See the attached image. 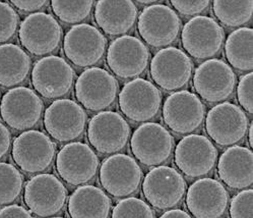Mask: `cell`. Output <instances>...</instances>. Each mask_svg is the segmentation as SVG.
<instances>
[{
	"instance_id": "6da1fadb",
	"label": "cell",
	"mask_w": 253,
	"mask_h": 218,
	"mask_svg": "<svg viewBox=\"0 0 253 218\" xmlns=\"http://www.w3.org/2000/svg\"><path fill=\"white\" fill-rule=\"evenodd\" d=\"M137 30L141 39L154 48L171 45L181 30V20L170 6L153 3L146 6L137 19Z\"/></svg>"
},
{
	"instance_id": "7a4b0ae2",
	"label": "cell",
	"mask_w": 253,
	"mask_h": 218,
	"mask_svg": "<svg viewBox=\"0 0 253 218\" xmlns=\"http://www.w3.org/2000/svg\"><path fill=\"white\" fill-rule=\"evenodd\" d=\"M78 101L87 110L102 111L111 107L118 96L119 84L116 78L101 67L84 69L75 87Z\"/></svg>"
},
{
	"instance_id": "3957f363",
	"label": "cell",
	"mask_w": 253,
	"mask_h": 218,
	"mask_svg": "<svg viewBox=\"0 0 253 218\" xmlns=\"http://www.w3.org/2000/svg\"><path fill=\"white\" fill-rule=\"evenodd\" d=\"M142 193L151 206L158 210H168L181 203L186 193V183L175 168L160 165L143 178Z\"/></svg>"
},
{
	"instance_id": "277c9868",
	"label": "cell",
	"mask_w": 253,
	"mask_h": 218,
	"mask_svg": "<svg viewBox=\"0 0 253 218\" xmlns=\"http://www.w3.org/2000/svg\"><path fill=\"white\" fill-rule=\"evenodd\" d=\"M142 178L143 173L138 163L126 154H114L105 159L99 172L102 188L118 199L135 194Z\"/></svg>"
},
{
	"instance_id": "5b68a950",
	"label": "cell",
	"mask_w": 253,
	"mask_h": 218,
	"mask_svg": "<svg viewBox=\"0 0 253 218\" xmlns=\"http://www.w3.org/2000/svg\"><path fill=\"white\" fill-rule=\"evenodd\" d=\"M134 157L146 166H160L169 160L174 149V138L160 123L144 122L130 139Z\"/></svg>"
},
{
	"instance_id": "8992f818",
	"label": "cell",
	"mask_w": 253,
	"mask_h": 218,
	"mask_svg": "<svg viewBox=\"0 0 253 218\" xmlns=\"http://www.w3.org/2000/svg\"><path fill=\"white\" fill-rule=\"evenodd\" d=\"M44 103L34 90L15 87L4 94L0 104L2 120L15 131L30 130L41 120Z\"/></svg>"
},
{
	"instance_id": "52a82bcc",
	"label": "cell",
	"mask_w": 253,
	"mask_h": 218,
	"mask_svg": "<svg viewBox=\"0 0 253 218\" xmlns=\"http://www.w3.org/2000/svg\"><path fill=\"white\" fill-rule=\"evenodd\" d=\"M225 41V33L212 17L197 15L182 30L181 43L187 55L195 59H211L218 55Z\"/></svg>"
},
{
	"instance_id": "ba28073f",
	"label": "cell",
	"mask_w": 253,
	"mask_h": 218,
	"mask_svg": "<svg viewBox=\"0 0 253 218\" xmlns=\"http://www.w3.org/2000/svg\"><path fill=\"white\" fill-rule=\"evenodd\" d=\"M11 155L15 164L24 172L41 173L52 165L56 146L43 132L26 131L13 141Z\"/></svg>"
},
{
	"instance_id": "9c48e42d",
	"label": "cell",
	"mask_w": 253,
	"mask_h": 218,
	"mask_svg": "<svg viewBox=\"0 0 253 218\" xmlns=\"http://www.w3.org/2000/svg\"><path fill=\"white\" fill-rule=\"evenodd\" d=\"M151 53L148 46L133 36L124 35L111 42L107 50V64L120 79H134L148 68Z\"/></svg>"
},
{
	"instance_id": "30bf717a",
	"label": "cell",
	"mask_w": 253,
	"mask_h": 218,
	"mask_svg": "<svg viewBox=\"0 0 253 218\" xmlns=\"http://www.w3.org/2000/svg\"><path fill=\"white\" fill-rule=\"evenodd\" d=\"M62 28L51 14L36 12L22 22L19 38L23 47L35 56H44L56 51L62 40Z\"/></svg>"
},
{
	"instance_id": "8fae6325",
	"label": "cell",
	"mask_w": 253,
	"mask_h": 218,
	"mask_svg": "<svg viewBox=\"0 0 253 218\" xmlns=\"http://www.w3.org/2000/svg\"><path fill=\"white\" fill-rule=\"evenodd\" d=\"M107 40L95 26L80 24L64 36L63 52L67 59L79 67H94L104 57Z\"/></svg>"
},
{
	"instance_id": "7c38bea8",
	"label": "cell",
	"mask_w": 253,
	"mask_h": 218,
	"mask_svg": "<svg viewBox=\"0 0 253 218\" xmlns=\"http://www.w3.org/2000/svg\"><path fill=\"white\" fill-rule=\"evenodd\" d=\"M76 74L62 57L45 56L35 63L31 80L36 92L47 99H59L72 89Z\"/></svg>"
},
{
	"instance_id": "4fadbf2b",
	"label": "cell",
	"mask_w": 253,
	"mask_h": 218,
	"mask_svg": "<svg viewBox=\"0 0 253 218\" xmlns=\"http://www.w3.org/2000/svg\"><path fill=\"white\" fill-rule=\"evenodd\" d=\"M24 201L29 210L39 217H50L62 211L67 201V190L54 174L33 176L25 187Z\"/></svg>"
},
{
	"instance_id": "5bb4252c",
	"label": "cell",
	"mask_w": 253,
	"mask_h": 218,
	"mask_svg": "<svg viewBox=\"0 0 253 218\" xmlns=\"http://www.w3.org/2000/svg\"><path fill=\"white\" fill-rule=\"evenodd\" d=\"M236 86V75L225 61L208 59L198 66L193 76V88L203 100L218 103L229 99Z\"/></svg>"
},
{
	"instance_id": "9a60e30c",
	"label": "cell",
	"mask_w": 253,
	"mask_h": 218,
	"mask_svg": "<svg viewBox=\"0 0 253 218\" xmlns=\"http://www.w3.org/2000/svg\"><path fill=\"white\" fill-rule=\"evenodd\" d=\"M163 119L178 135L191 134L201 128L206 116V107L198 96L189 91H177L163 105Z\"/></svg>"
},
{
	"instance_id": "2e32d148",
	"label": "cell",
	"mask_w": 253,
	"mask_h": 218,
	"mask_svg": "<svg viewBox=\"0 0 253 218\" xmlns=\"http://www.w3.org/2000/svg\"><path fill=\"white\" fill-rule=\"evenodd\" d=\"M87 115L82 105L70 99H57L44 113V126L51 138L60 143L80 139L85 130Z\"/></svg>"
},
{
	"instance_id": "e0dca14e",
	"label": "cell",
	"mask_w": 253,
	"mask_h": 218,
	"mask_svg": "<svg viewBox=\"0 0 253 218\" xmlns=\"http://www.w3.org/2000/svg\"><path fill=\"white\" fill-rule=\"evenodd\" d=\"M99 158L88 145L72 142L63 146L56 157V170L70 186H84L92 181L99 170Z\"/></svg>"
},
{
	"instance_id": "ac0fdd59",
	"label": "cell",
	"mask_w": 253,
	"mask_h": 218,
	"mask_svg": "<svg viewBox=\"0 0 253 218\" xmlns=\"http://www.w3.org/2000/svg\"><path fill=\"white\" fill-rule=\"evenodd\" d=\"M162 94L156 85L136 78L126 83L119 93L122 113L134 122H146L155 118L161 109Z\"/></svg>"
},
{
	"instance_id": "d6986e66",
	"label": "cell",
	"mask_w": 253,
	"mask_h": 218,
	"mask_svg": "<svg viewBox=\"0 0 253 218\" xmlns=\"http://www.w3.org/2000/svg\"><path fill=\"white\" fill-rule=\"evenodd\" d=\"M249 121L242 109L230 102L213 106L206 119V131L221 147H229L241 142L247 135Z\"/></svg>"
},
{
	"instance_id": "ffe728a7",
	"label": "cell",
	"mask_w": 253,
	"mask_h": 218,
	"mask_svg": "<svg viewBox=\"0 0 253 218\" xmlns=\"http://www.w3.org/2000/svg\"><path fill=\"white\" fill-rule=\"evenodd\" d=\"M193 63L187 54L176 47L163 48L151 62V76L163 90L172 92L185 88L192 78Z\"/></svg>"
},
{
	"instance_id": "44dd1931",
	"label": "cell",
	"mask_w": 253,
	"mask_h": 218,
	"mask_svg": "<svg viewBox=\"0 0 253 218\" xmlns=\"http://www.w3.org/2000/svg\"><path fill=\"white\" fill-rule=\"evenodd\" d=\"M129 138L130 126L120 113L101 111L88 121V142L101 154H114L123 150Z\"/></svg>"
},
{
	"instance_id": "7402d4cb",
	"label": "cell",
	"mask_w": 253,
	"mask_h": 218,
	"mask_svg": "<svg viewBox=\"0 0 253 218\" xmlns=\"http://www.w3.org/2000/svg\"><path fill=\"white\" fill-rule=\"evenodd\" d=\"M218 150L212 142L202 135H188L180 140L175 149V164L191 178L209 174L215 166Z\"/></svg>"
},
{
	"instance_id": "603a6c76",
	"label": "cell",
	"mask_w": 253,
	"mask_h": 218,
	"mask_svg": "<svg viewBox=\"0 0 253 218\" xmlns=\"http://www.w3.org/2000/svg\"><path fill=\"white\" fill-rule=\"evenodd\" d=\"M229 204V194L222 183L201 178L189 187L186 206L194 218H221Z\"/></svg>"
},
{
	"instance_id": "cb8c5ba5",
	"label": "cell",
	"mask_w": 253,
	"mask_h": 218,
	"mask_svg": "<svg viewBox=\"0 0 253 218\" xmlns=\"http://www.w3.org/2000/svg\"><path fill=\"white\" fill-rule=\"evenodd\" d=\"M218 174L233 190H246L253 183V153L243 146H231L218 161Z\"/></svg>"
},
{
	"instance_id": "d4e9b609",
	"label": "cell",
	"mask_w": 253,
	"mask_h": 218,
	"mask_svg": "<svg viewBox=\"0 0 253 218\" xmlns=\"http://www.w3.org/2000/svg\"><path fill=\"white\" fill-rule=\"evenodd\" d=\"M137 7L133 1H98L95 20L100 29L109 36H124L133 29L137 20Z\"/></svg>"
},
{
	"instance_id": "484cf974",
	"label": "cell",
	"mask_w": 253,
	"mask_h": 218,
	"mask_svg": "<svg viewBox=\"0 0 253 218\" xmlns=\"http://www.w3.org/2000/svg\"><path fill=\"white\" fill-rule=\"evenodd\" d=\"M112 202L98 187L84 185L72 193L68 200L70 218H109Z\"/></svg>"
},
{
	"instance_id": "4316f807",
	"label": "cell",
	"mask_w": 253,
	"mask_h": 218,
	"mask_svg": "<svg viewBox=\"0 0 253 218\" xmlns=\"http://www.w3.org/2000/svg\"><path fill=\"white\" fill-rule=\"evenodd\" d=\"M32 60L19 45H0V86L11 88L24 83L31 71Z\"/></svg>"
},
{
	"instance_id": "83f0119b",
	"label": "cell",
	"mask_w": 253,
	"mask_h": 218,
	"mask_svg": "<svg viewBox=\"0 0 253 218\" xmlns=\"http://www.w3.org/2000/svg\"><path fill=\"white\" fill-rule=\"evenodd\" d=\"M253 31L239 28L232 32L225 43V54L232 67L240 71H251L253 67Z\"/></svg>"
},
{
	"instance_id": "f1b7e54d",
	"label": "cell",
	"mask_w": 253,
	"mask_h": 218,
	"mask_svg": "<svg viewBox=\"0 0 253 218\" xmlns=\"http://www.w3.org/2000/svg\"><path fill=\"white\" fill-rule=\"evenodd\" d=\"M212 10L224 26L228 28H240L247 25L253 14V1H213Z\"/></svg>"
},
{
	"instance_id": "f546056e",
	"label": "cell",
	"mask_w": 253,
	"mask_h": 218,
	"mask_svg": "<svg viewBox=\"0 0 253 218\" xmlns=\"http://www.w3.org/2000/svg\"><path fill=\"white\" fill-rule=\"evenodd\" d=\"M24 176L14 165L0 162V206L9 205L22 194Z\"/></svg>"
},
{
	"instance_id": "4dcf8cb0",
	"label": "cell",
	"mask_w": 253,
	"mask_h": 218,
	"mask_svg": "<svg viewBox=\"0 0 253 218\" xmlns=\"http://www.w3.org/2000/svg\"><path fill=\"white\" fill-rule=\"evenodd\" d=\"M94 1H51V7L58 19L68 25L84 22L91 14Z\"/></svg>"
},
{
	"instance_id": "1f68e13d",
	"label": "cell",
	"mask_w": 253,
	"mask_h": 218,
	"mask_svg": "<svg viewBox=\"0 0 253 218\" xmlns=\"http://www.w3.org/2000/svg\"><path fill=\"white\" fill-rule=\"evenodd\" d=\"M111 218H155V213L143 200L129 197L122 199L116 204Z\"/></svg>"
},
{
	"instance_id": "d6a6232c",
	"label": "cell",
	"mask_w": 253,
	"mask_h": 218,
	"mask_svg": "<svg viewBox=\"0 0 253 218\" xmlns=\"http://www.w3.org/2000/svg\"><path fill=\"white\" fill-rule=\"evenodd\" d=\"M20 17L9 2L0 1V44L10 41L17 32Z\"/></svg>"
},
{
	"instance_id": "836d02e7",
	"label": "cell",
	"mask_w": 253,
	"mask_h": 218,
	"mask_svg": "<svg viewBox=\"0 0 253 218\" xmlns=\"http://www.w3.org/2000/svg\"><path fill=\"white\" fill-rule=\"evenodd\" d=\"M231 218H253V191L246 189L235 195L229 209Z\"/></svg>"
},
{
	"instance_id": "e575fe53",
	"label": "cell",
	"mask_w": 253,
	"mask_h": 218,
	"mask_svg": "<svg viewBox=\"0 0 253 218\" xmlns=\"http://www.w3.org/2000/svg\"><path fill=\"white\" fill-rule=\"evenodd\" d=\"M237 98L246 112L253 113V74L244 75L237 86Z\"/></svg>"
},
{
	"instance_id": "d590c367",
	"label": "cell",
	"mask_w": 253,
	"mask_h": 218,
	"mask_svg": "<svg viewBox=\"0 0 253 218\" xmlns=\"http://www.w3.org/2000/svg\"><path fill=\"white\" fill-rule=\"evenodd\" d=\"M172 6L184 16H193L200 15L205 12L211 2L207 0H173L170 2Z\"/></svg>"
},
{
	"instance_id": "8d00e7d4",
	"label": "cell",
	"mask_w": 253,
	"mask_h": 218,
	"mask_svg": "<svg viewBox=\"0 0 253 218\" xmlns=\"http://www.w3.org/2000/svg\"><path fill=\"white\" fill-rule=\"evenodd\" d=\"M49 2L47 0H11L9 4H12L23 12L36 13L46 7Z\"/></svg>"
},
{
	"instance_id": "74e56055",
	"label": "cell",
	"mask_w": 253,
	"mask_h": 218,
	"mask_svg": "<svg viewBox=\"0 0 253 218\" xmlns=\"http://www.w3.org/2000/svg\"><path fill=\"white\" fill-rule=\"evenodd\" d=\"M0 218H34V216L23 206L7 205L0 209Z\"/></svg>"
},
{
	"instance_id": "f35d334b",
	"label": "cell",
	"mask_w": 253,
	"mask_h": 218,
	"mask_svg": "<svg viewBox=\"0 0 253 218\" xmlns=\"http://www.w3.org/2000/svg\"><path fill=\"white\" fill-rule=\"evenodd\" d=\"M11 146V134L6 126L0 122V159H2Z\"/></svg>"
},
{
	"instance_id": "ab89813d",
	"label": "cell",
	"mask_w": 253,
	"mask_h": 218,
	"mask_svg": "<svg viewBox=\"0 0 253 218\" xmlns=\"http://www.w3.org/2000/svg\"><path fill=\"white\" fill-rule=\"evenodd\" d=\"M159 218H192L190 214L181 209H171L163 213Z\"/></svg>"
},
{
	"instance_id": "60d3db41",
	"label": "cell",
	"mask_w": 253,
	"mask_h": 218,
	"mask_svg": "<svg viewBox=\"0 0 253 218\" xmlns=\"http://www.w3.org/2000/svg\"><path fill=\"white\" fill-rule=\"evenodd\" d=\"M252 133H253V124L250 123V124H249V128H248V132H247L250 147H252V145H253V135H252Z\"/></svg>"
},
{
	"instance_id": "b9f144b4",
	"label": "cell",
	"mask_w": 253,
	"mask_h": 218,
	"mask_svg": "<svg viewBox=\"0 0 253 218\" xmlns=\"http://www.w3.org/2000/svg\"><path fill=\"white\" fill-rule=\"evenodd\" d=\"M50 218H63V217H50Z\"/></svg>"
}]
</instances>
